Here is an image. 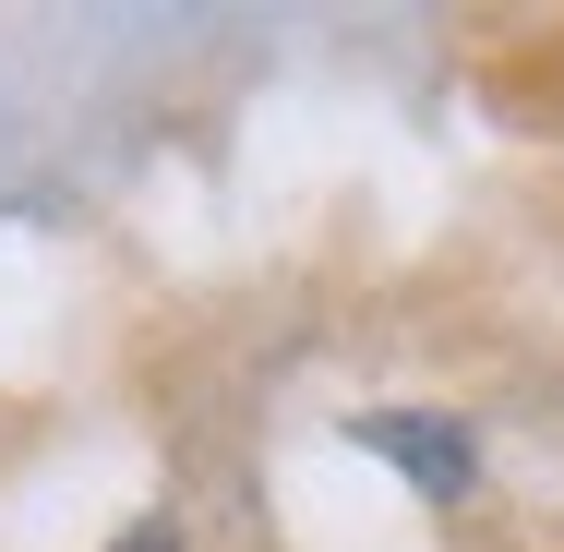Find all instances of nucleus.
I'll return each instance as SVG.
<instances>
[{"instance_id": "f257e3e1", "label": "nucleus", "mask_w": 564, "mask_h": 552, "mask_svg": "<svg viewBox=\"0 0 564 552\" xmlns=\"http://www.w3.org/2000/svg\"><path fill=\"white\" fill-rule=\"evenodd\" d=\"M360 444H384V456H397V468H421L433 493L468 480V433H445L433 409H384V421H360Z\"/></svg>"}, {"instance_id": "f03ea898", "label": "nucleus", "mask_w": 564, "mask_h": 552, "mask_svg": "<svg viewBox=\"0 0 564 552\" xmlns=\"http://www.w3.org/2000/svg\"><path fill=\"white\" fill-rule=\"evenodd\" d=\"M132 552H181V541H156V529H144V541H132Z\"/></svg>"}]
</instances>
